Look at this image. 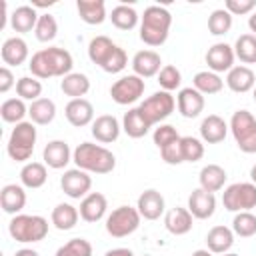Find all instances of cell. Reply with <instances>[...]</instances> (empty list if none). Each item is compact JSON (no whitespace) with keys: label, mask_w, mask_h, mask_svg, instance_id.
Segmentation results:
<instances>
[{"label":"cell","mask_w":256,"mask_h":256,"mask_svg":"<svg viewBox=\"0 0 256 256\" xmlns=\"http://www.w3.org/2000/svg\"><path fill=\"white\" fill-rule=\"evenodd\" d=\"M150 128H152V124L144 118V114H142V110L136 106V108H130L126 114H124V118H122V130L130 136V138H144L148 132H150Z\"/></svg>","instance_id":"30"},{"label":"cell","mask_w":256,"mask_h":256,"mask_svg":"<svg viewBox=\"0 0 256 256\" xmlns=\"http://www.w3.org/2000/svg\"><path fill=\"white\" fill-rule=\"evenodd\" d=\"M252 96H254V102H256V86H254V90H252Z\"/></svg>","instance_id":"59"},{"label":"cell","mask_w":256,"mask_h":256,"mask_svg":"<svg viewBox=\"0 0 256 256\" xmlns=\"http://www.w3.org/2000/svg\"><path fill=\"white\" fill-rule=\"evenodd\" d=\"M34 34H36V40L38 42H52L58 34V22L52 14H40L38 18V24L34 28Z\"/></svg>","instance_id":"43"},{"label":"cell","mask_w":256,"mask_h":256,"mask_svg":"<svg viewBox=\"0 0 256 256\" xmlns=\"http://www.w3.org/2000/svg\"><path fill=\"white\" fill-rule=\"evenodd\" d=\"M42 50H44V56H46V60H48L52 78H54V76L64 78V76H68V74L72 72L74 60H72V54H70L66 48L50 46V48H42Z\"/></svg>","instance_id":"21"},{"label":"cell","mask_w":256,"mask_h":256,"mask_svg":"<svg viewBox=\"0 0 256 256\" xmlns=\"http://www.w3.org/2000/svg\"><path fill=\"white\" fill-rule=\"evenodd\" d=\"M54 256H92V244L86 238H72L62 244Z\"/></svg>","instance_id":"45"},{"label":"cell","mask_w":256,"mask_h":256,"mask_svg":"<svg viewBox=\"0 0 256 256\" xmlns=\"http://www.w3.org/2000/svg\"><path fill=\"white\" fill-rule=\"evenodd\" d=\"M192 86L202 96H212V94H218L224 88V80L220 78V74H216L212 70H200V72L194 74Z\"/></svg>","instance_id":"35"},{"label":"cell","mask_w":256,"mask_h":256,"mask_svg":"<svg viewBox=\"0 0 256 256\" xmlns=\"http://www.w3.org/2000/svg\"><path fill=\"white\" fill-rule=\"evenodd\" d=\"M250 182H252V184H256V164L250 168Z\"/></svg>","instance_id":"57"},{"label":"cell","mask_w":256,"mask_h":256,"mask_svg":"<svg viewBox=\"0 0 256 256\" xmlns=\"http://www.w3.org/2000/svg\"><path fill=\"white\" fill-rule=\"evenodd\" d=\"M232 48H234V56L242 64H256V36L254 34H240Z\"/></svg>","instance_id":"39"},{"label":"cell","mask_w":256,"mask_h":256,"mask_svg":"<svg viewBox=\"0 0 256 256\" xmlns=\"http://www.w3.org/2000/svg\"><path fill=\"white\" fill-rule=\"evenodd\" d=\"M232 232L240 238H252L256 236V214L252 212H236L232 220Z\"/></svg>","instance_id":"42"},{"label":"cell","mask_w":256,"mask_h":256,"mask_svg":"<svg viewBox=\"0 0 256 256\" xmlns=\"http://www.w3.org/2000/svg\"><path fill=\"white\" fill-rule=\"evenodd\" d=\"M226 178H228V174L220 164H206V166H202V170L198 174L200 188L206 192H212V194L224 188Z\"/></svg>","instance_id":"28"},{"label":"cell","mask_w":256,"mask_h":256,"mask_svg":"<svg viewBox=\"0 0 256 256\" xmlns=\"http://www.w3.org/2000/svg\"><path fill=\"white\" fill-rule=\"evenodd\" d=\"M232 244H234V232L228 226H222V224L212 226L206 234V248L212 254H226L230 252Z\"/></svg>","instance_id":"26"},{"label":"cell","mask_w":256,"mask_h":256,"mask_svg":"<svg viewBox=\"0 0 256 256\" xmlns=\"http://www.w3.org/2000/svg\"><path fill=\"white\" fill-rule=\"evenodd\" d=\"M38 18H40V14L36 12L34 6L22 4V6L14 8V12L10 14V26L18 34H26V32H32L36 28Z\"/></svg>","instance_id":"27"},{"label":"cell","mask_w":256,"mask_h":256,"mask_svg":"<svg viewBox=\"0 0 256 256\" xmlns=\"http://www.w3.org/2000/svg\"><path fill=\"white\" fill-rule=\"evenodd\" d=\"M106 210H108V200L102 192H90L80 200V208H78L80 218L90 224L102 220L106 216Z\"/></svg>","instance_id":"16"},{"label":"cell","mask_w":256,"mask_h":256,"mask_svg":"<svg viewBox=\"0 0 256 256\" xmlns=\"http://www.w3.org/2000/svg\"><path fill=\"white\" fill-rule=\"evenodd\" d=\"M48 180V170L44 162H26L20 170V182L24 188H42Z\"/></svg>","instance_id":"32"},{"label":"cell","mask_w":256,"mask_h":256,"mask_svg":"<svg viewBox=\"0 0 256 256\" xmlns=\"http://www.w3.org/2000/svg\"><path fill=\"white\" fill-rule=\"evenodd\" d=\"M138 108L142 110L144 118H146L152 126H154V124H162V122L174 112V108H176V98H174L170 92H166V90H158V92H154L152 96H148L146 100H142Z\"/></svg>","instance_id":"8"},{"label":"cell","mask_w":256,"mask_h":256,"mask_svg":"<svg viewBox=\"0 0 256 256\" xmlns=\"http://www.w3.org/2000/svg\"><path fill=\"white\" fill-rule=\"evenodd\" d=\"M228 124L222 116L218 114H208L202 122H200V140L206 144H218L226 138L228 134Z\"/></svg>","instance_id":"23"},{"label":"cell","mask_w":256,"mask_h":256,"mask_svg":"<svg viewBox=\"0 0 256 256\" xmlns=\"http://www.w3.org/2000/svg\"><path fill=\"white\" fill-rule=\"evenodd\" d=\"M0 206L6 214H20L26 206V190L22 184H6L0 190Z\"/></svg>","instance_id":"24"},{"label":"cell","mask_w":256,"mask_h":256,"mask_svg":"<svg viewBox=\"0 0 256 256\" xmlns=\"http://www.w3.org/2000/svg\"><path fill=\"white\" fill-rule=\"evenodd\" d=\"M38 132H36V124L30 120H24L20 124H16L10 132L8 144H6V152L14 162H28L34 154V144H36Z\"/></svg>","instance_id":"4"},{"label":"cell","mask_w":256,"mask_h":256,"mask_svg":"<svg viewBox=\"0 0 256 256\" xmlns=\"http://www.w3.org/2000/svg\"><path fill=\"white\" fill-rule=\"evenodd\" d=\"M76 10H78L80 20L90 24V26H98L108 18L104 0H78Z\"/></svg>","instance_id":"29"},{"label":"cell","mask_w":256,"mask_h":256,"mask_svg":"<svg viewBox=\"0 0 256 256\" xmlns=\"http://www.w3.org/2000/svg\"><path fill=\"white\" fill-rule=\"evenodd\" d=\"M16 86V80H14V74H12V70L8 68V66H2L0 68V92L2 94H6L10 88H14Z\"/></svg>","instance_id":"52"},{"label":"cell","mask_w":256,"mask_h":256,"mask_svg":"<svg viewBox=\"0 0 256 256\" xmlns=\"http://www.w3.org/2000/svg\"><path fill=\"white\" fill-rule=\"evenodd\" d=\"M28 116L30 122L38 124V126H46L56 118V104L50 98H38L34 102H30L28 106Z\"/></svg>","instance_id":"34"},{"label":"cell","mask_w":256,"mask_h":256,"mask_svg":"<svg viewBox=\"0 0 256 256\" xmlns=\"http://www.w3.org/2000/svg\"><path fill=\"white\" fill-rule=\"evenodd\" d=\"M172 14L164 6H148L140 16V40L146 46H162L168 40Z\"/></svg>","instance_id":"2"},{"label":"cell","mask_w":256,"mask_h":256,"mask_svg":"<svg viewBox=\"0 0 256 256\" xmlns=\"http://www.w3.org/2000/svg\"><path fill=\"white\" fill-rule=\"evenodd\" d=\"M248 28H250V32L256 36V10L250 14V18H248Z\"/></svg>","instance_id":"55"},{"label":"cell","mask_w":256,"mask_h":256,"mask_svg":"<svg viewBox=\"0 0 256 256\" xmlns=\"http://www.w3.org/2000/svg\"><path fill=\"white\" fill-rule=\"evenodd\" d=\"M78 218H80V212L78 208H74L72 204L68 202H60L52 208V214H50V222L54 224L56 230H72L76 224H78Z\"/></svg>","instance_id":"31"},{"label":"cell","mask_w":256,"mask_h":256,"mask_svg":"<svg viewBox=\"0 0 256 256\" xmlns=\"http://www.w3.org/2000/svg\"><path fill=\"white\" fill-rule=\"evenodd\" d=\"M140 212L132 206H118L114 208L108 216H106V232L112 238H126L130 234H134L140 226Z\"/></svg>","instance_id":"6"},{"label":"cell","mask_w":256,"mask_h":256,"mask_svg":"<svg viewBox=\"0 0 256 256\" xmlns=\"http://www.w3.org/2000/svg\"><path fill=\"white\" fill-rule=\"evenodd\" d=\"M192 224H194V216L190 214L188 208H182V206H176V208H170L164 216V226L170 234L174 236H184L192 230Z\"/></svg>","instance_id":"25"},{"label":"cell","mask_w":256,"mask_h":256,"mask_svg":"<svg viewBox=\"0 0 256 256\" xmlns=\"http://www.w3.org/2000/svg\"><path fill=\"white\" fill-rule=\"evenodd\" d=\"M192 256H214V254H212L208 248H200V250H194Z\"/></svg>","instance_id":"56"},{"label":"cell","mask_w":256,"mask_h":256,"mask_svg":"<svg viewBox=\"0 0 256 256\" xmlns=\"http://www.w3.org/2000/svg\"><path fill=\"white\" fill-rule=\"evenodd\" d=\"M14 256H40L36 250H32V248H20Z\"/></svg>","instance_id":"54"},{"label":"cell","mask_w":256,"mask_h":256,"mask_svg":"<svg viewBox=\"0 0 256 256\" xmlns=\"http://www.w3.org/2000/svg\"><path fill=\"white\" fill-rule=\"evenodd\" d=\"M126 66H128V56H126L124 48L116 46V48H114V52H112V54L108 56V60L104 62L102 70H104V72H108V74H118V72H122Z\"/></svg>","instance_id":"49"},{"label":"cell","mask_w":256,"mask_h":256,"mask_svg":"<svg viewBox=\"0 0 256 256\" xmlns=\"http://www.w3.org/2000/svg\"><path fill=\"white\" fill-rule=\"evenodd\" d=\"M164 208H166L164 196L154 188H148L138 196L136 210L140 212V216L144 220H158L164 214Z\"/></svg>","instance_id":"13"},{"label":"cell","mask_w":256,"mask_h":256,"mask_svg":"<svg viewBox=\"0 0 256 256\" xmlns=\"http://www.w3.org/2000/svg\"><path fill=\"white\" fill-rule=\"evenodd\" d=\"M182 136L176 132V128L172 124H158V128H154V134H152V140L158 146V150L166 148L168 144H172V142H176Z\"/></svg>","instance_id":"48"},{"label":"cell","mask_w":256,"mask_h":256,"mask_svg":"<svg viewBox=\"0 0 256 256\" xmlns=\"http://www.w3.org/2000/svg\"><path fill=\"white\" fill-rule=\"evenodd\" d=\"M188 210H190V214L194 218L208 220L216 212V196L212 192H206L202 188H196L188 196Z\"/></svg>","instance_id":"14"},{"label":"cell","mask_w":256,"mask_h":256,"mask_svg":"<svg viewBox=\"0 0 256 256\" xmlns=\"http://www.w3.org/2000/svg\"><path fill=\"white\" fill-rule=\"evenodd\" d=\"M0 56H2V62L6 66H20L28 60L30 50H28V44H26L24 38L12 36V38L4 40V44L0 48Z\"/></svg>","instance_id":"20"},{"label":"cell","mask_w":256,"mask_h":256,"mask_svg":"<svg viewBox=\"0 0 256 256\" xmlns=\"http://www.w3.org/2000/svg\"><path fill=\"white\" fill-rule=\"evenodd\" d=\"M236 146L244 154H256V118L248 110H236L228 124Z\"/></svg>","instance_id":"5"},{"label":"cell","mask_w":256,"mask_h":256,"mask_svg":"<svg viewBox=\"0 0 256 256\" xmlns=\"http://www.w3.org/2000/svg\"><path fill=\"white\" fill-rule=\"evenodd\" d=\"M26 114H28V106L24 104L22 98H8L0 106L2 120L8 122V124H14V126L20 124V122H24V116Z\"/></svg>","instance_id":"38"},{"label":"cell","mask_w":256,"mask_h":256,"mask_svg":"<svg viewBox=\"0 0 256 256\" xmlns=\"http://www.w3.org/2000/svg\"><path fill=\"white\" fill-rule=\"evenodd\" d=\"M72 162L88 174H110L116 168V156L102 144L82 142L74 148Z\"/></svg>","instance_id":"1"},{"label":"cell","mask_w":256,"mask_h":256,"mask_svg":"<svg viewBox=\"0 0 256 256\" xmlns=\"http://www.w3.org/2000/svg\"><path fill=\"white\" fill-rule=\"evenodd\" d=\"M232 28V14L226 8H218L208 16V32L212 36H224Z\"/></svg>","instance_id":"40"},{"label":"cell","mask_w":256,"mask_h":256,"mask_svg":"<svg viewBox=\"0 0 256 256\" xmlns=\"http://www.w3.org/2000/svg\"><path fill=\"white\" fill-rule=\"evenodd\" d=\"M144 90H146L144 78H140L136 74H128V76L118 78L110 86V98L120 106H128V104H134L136 100H140Z\"/></svg>","instance_id":"9"},{"label":"cell","mask_w":256,"mask_h":256,"mask_svg":"<svg viewBox=\"0 0 256 256\" xmlns=\"http://www.w3.org/2000/svg\"><path fill=\"white\" fill-rule=\"evenodd\" d=\"M160 156H162V160H164L166 164H170V166L182 164V162H184V158H182V148H180V140H176V142L168 144L166 148H162V150H160Z\"/></svg>","instance_id":"51"},{"label":"cell","mask_w":256,"mask_h":256,"mask_svg":"<svg viewBox=\"0 0 256 256\" xmlns=\"http://www.w3.org/2000/svg\"><path fill=\"white\" fill-rule=\"evenodd\" d=\"M132 70L140 78L158 76V72L162 70V58L156 50H140L132 58Z\"/></svg>","instance_id":"18"},{"label":"cell","mask_w":256,"mask_h":256,"mask_svg":"<svg viewBox=\"0 0 256 256\" xmlns=\"http://www.w3.org/2000/svg\"><path fill=\"white\" fill-rule=\"evenodd\" d=\"M8 232L16 242L34 244L48 236V220L38 214H16L8 224Z\"/></svg>","instance_id":"3"},{"label":"cell","mask_w":256,"mask_h":256,"mask_svg":"<svg viewBox=\"0 0 256 256\" xmlns=\"http://www.w3.org/2000/svg\"><path fill=\"white\" fill-rule=\"evenodd\" d=\"M60 188L66 196L74 198V200H82L84 196L90 194L92 188V178L88 172L80 170V168H70L62 174L60 178Z\"/></svg>","instance_id":"10"},{"label":"cell","mask_w":256,"mask_h":256,"mask_svg":"<svg viewBox=\"0 0 256 256\" xmlns=\"http://www.w3.org/2000/svg\"><path fill=\"white\" fill-rule=\"evenodd\" d=\"M220 256H238V254H234V252H226V254H220Z\"/></svg>","instance_id":"58"},{"label":"cell","mask_w":256,"mask_h":256,"mask_svg":"<svg viewBox=\"0 0 256 256\" xmlns=\"http://www.w3.org/2000/svg\"><path fill=\"white\" fill-rule=\"evenodd\" d=\"M222 204L228 212H250L256 208V184L252 182H236L224 188Z\"/></svg>","instance_id":"7"},{"label":"cell","mask_w":256,"mask_h":256,"mask_svg":"<svg viewBox=\"0 0 256 256\" xmlns=\"http://www.w3.org/2000/svg\"><path fill=\"white\" fill-rule=\"evenodd\" d=\"M176 106L184 118H198L204 110V96L194 86L182 88L176 96Z\"/></svg>","instance_id":"19"},{"label":"cell","mask_w":256,"mask_h":256,"mask_svg":"<svg viewBox=\"0 0 256 256\" xmlns=\"http://www.w3.org/2000/svg\"><path fill=\"white\" fill-rule=\"evenodd\" d=\"M28 68L32 72L34 78L38 80H46V78H52V72H50V66H48V60L44 56V50H38L30 56L28 60Z\"/></svg>","instance_id":"47"},{"label":"cell","mask_w":256,"mask_h":256,"mask_svg":"<svg viewBox=\"0 0 256 256\" xmlns=\"http://www.w3.org/2000/svg\"><path fill=\"white\" fill-rule=\"evenodd\" d=\"M226 86L236 92V94H246L250 90H254L256 86V74L250 66H234L228 74H226Z\"/></svg>","instance_id":"22"},{"label":"cell","mask_w":256,"mask_h":256,"mask_svg":"<svg viewBox=\"0 0 256 256\" xmlns=\"http://www.w3.org/2000/svg\"><path fill=\"white\" fill-rule=\"evenodd\" d=\"M72 150L68 146V142L64 140H50L44 150H42V160L48 168L52 170H62L68 166V162L72 160Z\"/></svg>","instance_id":"12"},{"label":"cell","mask_w":256,"mask_h":256,"mask_svg":"<svg viewBox=\"0 0 256 256\" xmlns=\"http://www.w3.org/2000/svg\"><path fill=\"white\" fill-rule=\"evenodd\" d=\"M60 90L66 96H70V100L84 98L88 94V90H90V80L82 72H70L68 76H64L60 80Z\"/></svg>","instance_id":"33"},{"label":"cell","mask_w":256,"mask_h":256,"mask_svg":"<svg viewBox=\"0 0 256 256\" xmlns=\"http://www.w3.org/2000/svg\"><path fill=\"white\" fill-rule=\"evenodd\" d=\"M234 48L226 42H216L208 48L206 52V64H208V70L220 74V72H230L234 68Z\"/></svg>","instance_id":"11"},{"label":"cell","mask_w":256,"mask_h":256,"mask_svg":"<svg viewBox=\"0 0 256 256\" xmlns=\"http://www.w3.org/2000/svg\"><path fill=\"white\" fill-rule=\"evenodd\" d=\"M180 148H182L184 162H198L204 156V142L196 136H182L180 138Z\"/></svg>","instance_id":"44"},{"label":"cell","mask_w":256,"mask_h":256,"mask_svg":"<svg viewBox=\"0 0 256 256\" xmlns=\"http://www.w3.org/2000/svg\"><path fill=\"white\" fill-rule=\"evenodd\" d=\"M104 256H134V252L130 248H112Z\"/></svg>","instance_id":"53"},{"label":"cell","mask_w":256,"mask_h":256,"mask_svg":"<svg viewBox=\"0 0 256 256\" xmlns=\"http://www.w3.org/2000/svg\"><path fill=\"white\" fill-rule=\"evenodd\" d=\"M224 8L232 14V16H244L256 10V2L254 0H226Z\"/></svg>","instance_id":"50"},{"label":"cell","mask_w":256,"mask_h":256,"mask_svg":"<svg viewBox=\"0 0 256 256\" xmlns=\"http://www.w3.org/2000/svg\"><path fill=\"white\" fill-rule=\"evenodd\" d=\"M108 18H110L112 26L118 28V30H132V28H136L138 22H140L138 12L134 10V6H128V4H118V6H114Z\"/></svg>","instance_id":"36"},{"label":"cell","mask_w":256,"mask_h":256,"mask_svg":"<svg viewBox=\"0 0 256 256\" xmlns=\"http://www.w3.org/2000/svg\"><path fill=\"white\" fill-rule=\"evenodd\" d=\"M16 94L22 100L34 102V100L42 98V82L34 76H22L16 80Z\"/></svg>","instance_id":"41"},{"label":"cell","mask_w":256,"mask_h":256,"mask_svg":"<svg viewBox=\"0 0 256 256\" xmlns=\"http://www.w3.org/2000/svg\"><path fill=\"white\" fill-rule=\"evenodd\" d=\"M158 84H160V88L166 90V92H172V90L180 88V84H182V74H180V70H178L176 66H172V64L162 66V70L158 72Z\"/></svg>","instance_id":"46"},{"label":"cell","mask_w":256,"mask_h":256,"mask_svg":"<svg viewBox=\"0 0 256 256\" xmlns=\"http://www.w3.org/2000/svg\"><path fill=\"white\" fill-rule=\"evenodd\" d=\"M64 116L74 128H84V126L94 122V106L86 98H76V100H70L66 104Z\"/></svg>","instance_id":"15"},{"label":"cell","mask_w":256,"mask_h":256,"mask_svg":"<svg viewBox=\"0 0 256 256\" xmlns=\"http://www.w3.org/2000/svg\"><path fill=\"white\" fill-rule=\"evenodd\" d=\"M118 44H114L108 36H94L88 44V58L96 64V66H104V62L108 60V56L114 52Z\"/></svg>","instance_id":"37"},{"label":"cell","mask_w":256,"mask_h":256,"mask_svg":"<svg viewBox=\"0 0 256 256\" xmlns=\"http://www.w3.org/2000/svg\"><path fill=\"white\" fill-rule=\"evenodd\" d=\"M120 130H122V126H120V122H118L116 116H112V114H102V116L94 118L90 132H92V136L96 138V142H100V144H112V142L118 140Z\"/></svg>","instance_id":"17"}]
</instances>
